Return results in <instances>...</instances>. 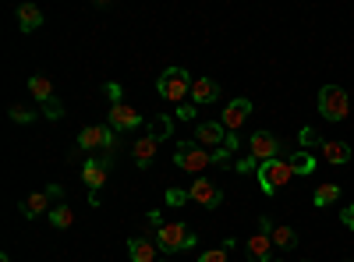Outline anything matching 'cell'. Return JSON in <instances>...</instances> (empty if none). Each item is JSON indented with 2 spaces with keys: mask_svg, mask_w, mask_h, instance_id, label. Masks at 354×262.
Listing matches in <instances>:
<instances>
[{
  "mask_svg": "<svg viewBox=\"0 0 354 262\" xmlns=\"http://www.w3.org/2000/svg\"><path fill=\"white\" fill-rule=\"evenodd\" d=\"M156 89H160V96L167 100V103H188V96H192V78H188V71L185 68H167L163 75H160V82H156Z\"/></svg>",
  "mask_w": 354,
  "mask_h": 262,
  "instance_id": "6da1fadb",
  "label": "cell"
},
{
  "mask_svg": "<svg viewBox=\"0 0 354 262\" xmlns=\"http://www.w3.org/2000/svg\"><path fill=\"white\" fill-rule=\"evenodd\" d=\"M319 113L326 121H344L347 113H351V96H347V89H340V85H322L319 89Z\"/></svg>",
  "mask_w": 354,
  "mask_h": 262,
  "instance_id": "7a4b0ae2",
  "label": "cell"
},
{
  "mask_svg": "<svg viewBox=\"0 0 354 262\" xmlns=\"http://www.w3.org/2000/svg\"><path fill=\"white\" fill-rule=\"evenodd\" d=\"M195 234H192V227L188 223H163L156 230V245L163 252H185V248H195Z\"/></svg>",
  "mask_w": 354,
  "mask_h": 262,
  "instance_id": "3957f363",
  "label": "cell"
},
{
  "mask_svg": "<svg viewBox=\"0 0 354 262\" xmlns=\"http://www.w3.org/2000/svg\"><path fill=\"white\" fill-rule=\"evenodd\" d=\"M110 167H113L110 156H93V160H85V167H82V181L88 185V202H93V206H100V188L106 185Z\"/></svg>",
  "mask_w": 354,
  "mask_h": 262,
  "instance_id": "277c9868",
  "label": "cell"
},
{
  "mask_svg": "<svg viewBox=\"0 0 354 262\" xmlns=\"http://www.w3.org/2000/svg\"><path fill=\"white\" fill-rule=\"evenodd\" d=\"M174 163L181 167V170L198 174V178H202V170L213 163V153H209V149H202V145H188V142H181V145L174 149Z\"/></svg>",
  "mask_w": 354,
  "mask_h": 262,
  "instance_id": "5b68a950",
  "label": "cell"
},
{
  "mask_svg": "<svg viewBox=\"0 0 354 262\" xmlns=\"http://www.w3.org/2000/svg\"><path fill=\"white\" fill-rule=\"evenodd\" d=\"M294 178V170H290V160H270V163H262L259 167V185L262 191H280L287 181Z\"/></svg>",
  "mask_w": 354,
  "mask_h": 262,
  "instance_id": "8992f818",
  "label": "cell"
},
{
  "mask_svg": "<svg viewBox=\"0 0 354 262\" xmlns=\"http://www.w3.org/2000/svg\"><path fill=\"white\" fill-rule=\"evenodd\" d=\"M270 227H273L270 216L259 220V230L248 238V262H273V238H270Z\"/></svg>",
  "mask_w": 354,
  "mask_h": 262,
  "instance_id": "52a82bcc",
  "label": "cell"
},
{
  "mask_svg": "<svg viewBox=\"0 0 354 262\" xmlns=\"http://www.w3.org/2000/svg\"><path fill=\"white\" fill-rule=\"evenodd\" d=\"M280 149H283V142L270 131H255L248 138V156L259 160V163H270V160H280Z\"/></svg>",
  "mask_w": 354,
  "mask_h": 262,
  "instance_id": "ba28073f",
  "label": "cell"
},
{
  "mask_svg": "<svg viewBox=\"0 0 354 262\" xmlns=\"http://www.w3.org/2000/svg\"><path fill=\"white\" fill-rule=\"evenodd\" d=\"M113 149L117 145V131L110 128V124H88V128H82V135H78V149H85V153H93V149Z\"/></svg>",
  "mask_w": 354,
  "mask_h": 262,
  "instance_id": "9c48e42d",
  "label": "cell"
},
{
  "mask_svg": "<svg viewBox=\"0 0 354 262\" xmlns=\"http://www.w3.org/2000/svg\"><path fill=\"white\" fill-rule=\"evenodd\" d=\"M188 195H192V202H198L202 209H220V202H223V188H220L216 181H209L205 174L192 181Z\"/></svg>",
  "mask_w": 354,
  "mask_h": 262,
  "instance_id": "30bf717a",
  "label": "cell"
},
{
  "mask_svg": "<svg viewBox=\"0 0 354 262\" xmlns=\"http://www.w3.org/2000/svg\"><path fill=\"white\" fill-rule=\"evenodd\" d=\"M248 113H252V103L241 96V100H230L227 103V110L220 113V124H223V131L227 135H238L241 131V124L248 121Z\"/></svg>",
  "mask_w": 354,
  "mask_h": 262,
  "instance_id": "8fae6325",
  "label": "cell"
},
{
  "mask_svg": "<svg viewBox=\"0 0 354 262\" xmlns=\"http://www.w3.org/2000/svg\"><path fill=\"white\" fill-rule=\"evenodd\" d=\"M106 124H110L113 131H135V128L142 124V113H138L135 106H128V103H113Z\"/></svg>",
  "mask_w": 354,
  "mask_h": 262,
  "instance_id": "7c38bea8",
  "label": "cell"
},
{
  "mask_svg": "<svg viewBox=\"0 0 354 262\" xmlns=\"http://www.w3.org/2000/svg\"><path fill=\"white\" fill-rule=\"evenodd\" d=\"M156 149H160V138L142 135V138L131 145V160H135V167H138V170H149L153 160H156Z\"/></svg>",
  "mask_w": 354,
  "mask_h": 262,
  "instance_id": "4fadbf2b",
  "label": "cell"
},
{
  "mask_svg": "<svg viewBox=\"0 0 354 262\" xmlns=\"http://www.w3.org/2000/svg\"><path fill=\"white\" fill-rule=\"evenodd\" d=\"M220 142H227V131L220 121H202L195 128V145H202V149H220Z\"/></svg>",
  "mask_w": 354,
  "mask_h": 262,
  "instance_id": "5bb4252c",
  "label": "cell"
},
{
  "mask_svg": "<svg viewBox=\"0 0 354 262\" xmlns=\"http://www.w3.org/2000/svg\"><path fill=\"white\" fill-rule=\"evenodd\" d=\"M156 241H149L145 234H131L128 238V252H131V262H156Z\"/></svg>",
  "mask_w": 354,
  "mask_h": 262,
  "instance_id": "9a60e30c",
  "label": "cell"
},
{
  "mask_svg": "<svg viewBox=\"0 0 354 262\" xmlns=\"http://www.w3.org/2000/svg\"><path fill=\"white\" fill-rule=\"evenodd\" d=\"M220 100V85L213 78H195L192 82V103L195 106H205V103H216Z\"/></svg>",
  "mask_w": 354,
  "mask_h": 262,
  "instance_id": "2e32d148",
  "label": "cell"
},
{
  "mask_svg": "<svg viewBox=\"0 0 354 262\" xmlns=\"http://www.w3.org/2000/svg\"><path fill=\"white\" fill-rule=\"evenodd\" d=\"M15 18H18V25H21V32H36V28L43 25V8H39V4H21V8L15 11Z\"/></svg>",
  "mask_w": 354,
  "mask_h": 262,
  "instance_id": "e0dca14e",
  "label": "cell"
},
{
  "mask_svg": "<svg viewBox=\"0 0 354 262\" xmlns=\"http://www.w3.org/2000/svg\"><path fill=\"white\" fill-rule=\"evenodd\" d=\"M319 153H322V160H326V163H347L351 160V145L347 142H333V138H322Z\"/></svg>",
  "mask_w": 354,
  "mask_h": 262,
  "instance_id": "ac0fdd59",
  "label": "cell"
},
{
  "mask_svg": "<svg viewBox=\"0 0 354 262\" xmlns=\"http://www.w3.org/2000/svg\"><path fill=\"white\" fill-rule=\"evenodd\" d=\"M46 206H50V195L46 191H32L28 198H21V216L25 220H36L39 213H46Z\"/></svg>",
  "mask_w": 354,
  "mask_h": 262,
  "instance_id": "d6986e66",
  "label": "cell"
},
{
  "mask_svg": "<svg viewBox=\"0 0 354 262\" xmlns=\"http://www.w3.org/2000/svg\"><path fill=\"white\" fill-rule=\"evenodd\" d=\"M28 93L39 100V106L50 103V100H57V96H53V82H50L46 75H32V78H28Z\"/></svg>",
  "mask_w": 354,
  "mask_h": 262,
  "instance_id": "ffe728a7",
  "label": "cell"
},
{
  "mask_svg": "<svg viewBox=\"0 0 354 262\" xmlns=\"http://www.w3.org/2000/svg\"><path fill=\"white\" fill-rule=\"evenodd\" d=\"M270 238H273V248H280V252H294L298 248V234H294L290 227H270Z\"/></svg>",
  "mask_w": 354,
  "mask_h": 262,
  "instance_id": "44dd1931",
  "label": "cell"
},
{
  "mask_svg": "<svg viewBox=\"0 0 354 262\" xmlns=\"http://www.w3.org/2000/svg\"><path fill=\"white\" fill-rule=\"evenodd\" d=\"M75 223V209L68 206V202H57V206L50 209V227H57V230H68Z\"/></svg>",
  "mask_w": 354,
  "mask_h": 262,
  "instance_id": "7402d4cb",
  "label": "cell"
},
{
  "mask_svg": "<svg viewBox=\"0 0 354 262\" xmlns=\"http://www.w3.org/2000/svg\"><path fill=\"white\" fill-rule=\"evenodd\" d=\"M290 160V170H294V178H308V174L315 170V160H312V153H294V156H287Z\"/></svg>",
  "mask_w": 354,
  "mask_h": 262,
  "instance_id": "603a6c76",
  "label": "cell"
},
{
  "mask_svg": "<svg viewBox=\"0 0 354 262\" xmlns=\"http://www.w3.org/2000/svg\"><path fill=\"white\" fill-rule=\"evenodd\" d=\"M340 198V185H319L315 188V195H312V202L322 209V206H330V202H337Z\"/></svg>",
  "mask_w": 354,
  "mask_h": 262,
  "instance_id": "cb8c5ba5",
  "label": "cell"
},
{
  "mask_svg": "<svg viewBox=\"0 0 354 262\" xmlns=\"http://www.w3.org/2000/svg\"><path fill=\"white\" fill-rule=\"evenodd\" d=\"M170 131H174V121L163 118V113L149 121V135H153V138H170Z\"/></svg>",
  "mask_w": 354,
  "mask_h": 262,
  "instance_id": "d4e9b609",
  "label": "cell"
},
{
  "mask_svg": "<svg viewBox=\"0 0 354 262\" xmlns=\"http://www.w3.org/2000/svg\"><path fill=\"white\" fill-rule=\"evenodd\" d=\"M8 113H11V121H15V124H28V121H36V110H32V106H21V103H15Z\"/></svg>",
  "mask_w": 354,
  "mask_h": 262,
  "instance_id": "484cf974",
  "label": "cell"
},
{
  "mask_svg": "<svg viewBox=\"0 0 354 262\" xmlns=\"http://www.w3.org/2000/svg\"><path fill=\"white\" fill-rule=\"evenodd\" d=\"M298 142H301V149H305V153L315 149V145H322V138H319L315 128H301V131H298Z\"/></svg>",
  "mask_w": 354,
  "mask_h": 262,
  "instance_id": "4316f807",
  "label": "cell"
},
{
  "mask_svg": "<svg viewBox=\"0 0 354 262\" xmlns=\"http://www.w3.org/2000/svg\"><path fill=\"white\" fill-rule=\"evenodd\" d=\"M43 113L50 121H61L64 118V106H61V100H50V103H43Z\"/></svg>",
  "mask_w": 354,
  "mask_h": 262,
  "instance_id": "83f0119b",
  "label": "cell"
},
{
  "mask_svg": "<svg viewBox=\"0 0 354 262\" xmlns=\"http://www.w3.org/2000/svg\"><path fill=\"white\" fill-rule=\"evenodd\" d=\"M259 160H252V156H245V160H238V163H234V170H238V174H259Z\"/></svg>",
  "mask_w": 354,
  "mask_h": 262,
  "instance_id": "f1b7e54d",
  "label": "cell"
},
{
  "mask_svg": "<svg viewBox=\"0 0 354 262\" xmlns=\"http://www.w3.org/2000/svg\"><path fill=\"white\" fill-rule=\"evenodd\" d=\"M188 198H192L188 191H181V188H170V191H167V206H185Z\"/></svg>",
  "mask_w": 354,
  "mask_h": 262,
  "instance_id": "f546056e",
  "label": "cell"
},
{
  "mask_svg": "<svg viewBox=\"0 0 354 262\" xmlns=\"http://www.w3.org/2000/svg\"><path fill=\"white\" fill-rule=\"evenodd\" d=\"M195 113H198V110H195V103H181L174 118H177V121H195Z\"/></svg>",
  "mask_w": 354,
  "mask_h": 262,
  "instance_id": "4dcf8cb0",
  "label": "cell"
},
{
  "mask_svg": "<svg viewBox=\"0 0 354 262\" xmlns=\"http://www.w3.org/2000/svg\"><path fill=\"white\" fill-rule=\"evenodd\" d=\"M106 96H110V103H124L121 100V85L117 82H106Z\"/></svg>",
  "mask_w": 354,
  "mask_h": 262,
  "instance_id": "1f68e13d",
  "label": "cell"
},
{
  "mask_svg": "<svg viewBox=\"0 0 354 262\" xmlns=\"http://www.w3.org/2000/svg\"><path fill=\"white\" fill-rule=\"evenodd\" d=\"M198 262H227V255H223L220 248H213V252H205V255H198Z\"/></svg>",
  "mask_w": 354,
  "mask_h": 262,
  "instance_id": "d6a6232c",
  "label": "cell"
},
{
  "mask_svg": "<svg viewBox=\"0 0 354 262\" xmlns=\"http://www.w3.org/2000/svg\"><path fill=\"white\" fill-rule=\"evenodd\" d=\"M213 163H216V167L230 163V149H223V145H220V149H213Z\"/></svg>",
  "mask_w": 354,
  "mask_h": 262,
  "instance_id": "836d02e7",
  "label": "cell"
},
{
  "mask_svg": "<svg viewBox=\"0 0 354 262\" xmlns=\"http://www.w3.org/2000/svg\"><path fill=\"white\" fill-rule=\"evenodd\" d=\"M340 223L354 230V206H344V209H340Z\"/></svg>",
  "mask_w": 354,
  "mask_h": 262,
  "instance_id": "e575fe53",
  "label": "cell"
},
{
  "mask_svg": "<svg viewBox=\"0 0 354 262\" xmlns=\"http://www.w3.org/2000/svg\"><path fill=\"white\" fill-rule=\"evenodd\" d=\"M0 262H11V255H0Z\"/></svg>",
  "mask_w": 354,
  "mask_h": 262,
  "instance_id": "d590c367",
  "label": "cell"
},
{
  "mask_svg": "<svg viewBox=\"0 0 354 262\" xmlns=\"http://www.w3.org/2000/svg\"><path fill=\"white\" fill-rule=\"evenodd\" d=\"M344 262H354V259H344Z\"/></svg>",
  "mask_w": 354,
  "mask_h": 262,
  "instance_id": "8d00e7d4",
  "label": "cell"
},
{
  "mask_svg": "<svg viewBox=\"0 0 354 262\" xmlns=\"http://www.w3.org/2000/svg\"><path fill=\"white\" fill-rule=\"evenodd\" d=\"M273 262H280V259H273Z\"/></svg>",
  "mask_w": 354,
  "mask_h": 262,
  "instance_id": "74e56055",
  "label": "cell"
}]
</instances>
